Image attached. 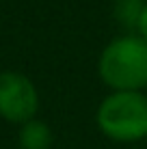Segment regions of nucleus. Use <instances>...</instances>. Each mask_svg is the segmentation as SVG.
I'll use <instances>...</instances> for the list:
<instances>
[{
	"mask_svg": "<svg viewBox=\"0 0 147 149\" xmlns=\"http://www.w3.org/2000/svg\"><path fill=\"white\" fill-rule=\"evenodd\" d=\"M39 91L28 76L20 71L0 74V117L9 123L22 125L37 117Z\"/></svg>",
	"mask_w": 147,
	"mask_h": 149,
	"instance_id": "7ed1b4c3",
	"label": "nucleus"
},
{
	"mask_svg": "<svg viewBox=\"0 0 147 149\" xmlns=\"http://www.w3.org/2000/svg\"><path fill=\"white\" fill-rule=\"evenodd\" d=\"M136 35H139V37H143V39L147 41V0H145L143 9H141L139 22H136Z\"/></svg>",
	"mask_w": 147,
	"mask_h": 149,
	"instance_id": "423d86ee",
	"label": "nucleus"
},
{
	"mask_svg": "<svg viewBox=\"0 0 147 149\" xmlns=\"http://www.w3.org/2000/svg\"><path fill=\"white\" fill-rule=\"evenodd\" d=\"M143 4L145 2H141V0H117V17L128 28H136Z\"/></svg>",
	"mask_w": 147,
	"mask_h": 149,
	"instance_id": "39448f33",
	"label": "nucleus"
},
{
	"mask_svg": "<svg viewBox=\"0 0 147 149\" xmlns=\"http://www.w3.org/2000/svg\"><path fill=\"white\" fill-rule=\"evenodd\" d=\"M98 74L110 91L147 89V41L139 35H121L104 45Z\"/></svg>",
	"mask_w": 147,
	"mask_h": 149,
	"instance_id": "f257e3e1",
	"label": "nucleus"
},
{
	"mask_svg": "<svg viewBox=\"0 0 147 149\" xmlns=\"http://www.w3.org/2000/svg\"><path fill=\"white\" fill-rule=\"evenodd\" d=\"M100 132L117 143H136L147 138V93L110 91L95 112Z\"/></svg>",
	"mask_w": 147,
	"mask_h": 149,
	"instance_id": "f03ea898",
	"label": "nucleus"
},
{
	"mask_svg": "<svg viewBox=\"0 0 147 149\" xmlns=\"http://www.w3.org/2000/svg\"><path fill=\"white\" fill-rule=\"evenodd\" d=\"M17 143H20V149H52L54 134L48 123L35 117V119L20 125Z\"/></svg>",
	"mask_w": 147,
	"mask_h": 149,
	"instance_id": "20e7f679",
	"label": "nucleus"
}]
</instances>
